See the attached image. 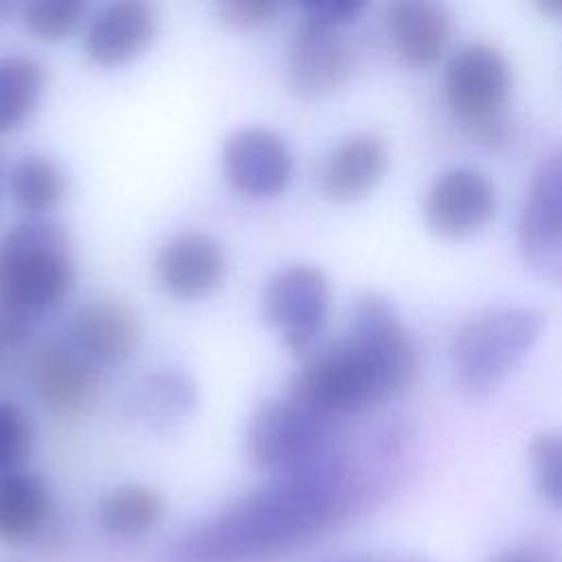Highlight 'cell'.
Instances as JSON below:
<instances>
[{"label":"cell","instance_id":"cell-1","mask_svg":"<svg viewBox=\"0 0 562 562\" xmlns=\"http://www.w3.org/2000/svg\"><path fill=\"white\" fill-rule=\"evenodd\" d=\"M364 496L351 461L331 452L279 474L209 522L184 533L169 562H266L314 540L349 516Z\"/></svg>","mask_w":562,"mask_h":562},{"label":"cell","instance_id":"cell-2","mask_svg":"<svg viewBox=\"0 0 562 562\" xmlns=\"http://www.w3.org/2000/svg\"><path fill=\"white\" fill-rule=\"evenodd\" d=\"M77 279L68 231L44 215L18 222L0 239V303L35 318L53 312Z\"/></svg>","mask_w":562,"mask_h":562},{"label":"cell","instance_id":"cell-3","mask_svg":"<svg viewBox=\"0 0 562 562\" xmlns=\"http://www.w3.org/2000/svg\"><path fill=\"white\" fill-rule=\"evenodd\" d=\"M544 323L529 305H496L468 318L448 351L457 386L472 400L494 393L538 342Z\"/></svg>","mask_w":562,"mask_h":562},{"label":"cell","instance_id":"cell-4","mask_svg":"<svg viewBox=\"0 0 562 562\" xmlns=\"http://www.w3.org/2000/svg\"><path fill=\"white\" fill-rule=\"evenodd\" d=\"M336 419L283 395L257 406L246 428V450L252 463L279 476L336 452Z\"/></svg>","mask_w":562,"mask_h":562},{"label":"cell","instance_id":"cell-5","mask_svg":"<svg viewBox=\"0 0 562 562\" xmlns=\"http://www.w3.org/2000/svg\"><path fill=\"white\" fill-rule=\"evenodd\" d=\"M446 101L463 130L487 143L505 136V105L512 94V66L492 44L459 46L443 75Z\"/></svg>","mask_w":562,"mask_h":562},{"label":"cell","instance_id":"cell-6","mask_svg":"<svg viewBox=\"0 0 562 562\" xmlns=\"http://www.w3.org/2000/svg\"><path fill=\"white\" fill-rule=\"evenodd\" d=\"M369 362L393 400L417 375V349L393 303L380 294L356 299L342 334Z\"/></svg>","mask_w":562,"mask_h":562},{"label":"cell","instance_id":"cell-7","mask_svg":"<svg viewBox=\"0 0 562 562\" xmlns=\"http://www.w3.org/2000/svg\"><path fill=\"white\" fill-rule=\"evenodd\" d=\"M331 290L327 274L307 263H294L274 272L261 296L266 321L281 334L296 356H310L325 329Z\"/></svg>","mask_w":562,"mask_h":562},{"label":"cell","instance_id":"cell-8","mask_svg":"<svg viewBox=\"0 0 562 562\" xmlns=\"http://www.w3.org/2000/svg\"><path fill=\"white\" fill-rule=\"evenodd\" d=\"M518 248L540 274L562 279V145L536 167L518 215Z\"/></svg>","mask_w":562,"mask_h":562},{"label":"cell","instance_id":"cell-9","mask_svg":"<svg viewBox=\"0 0 562 562\" xmlns=\"http://www.w3.org/2000/svg\"><path fill=\"white\" fill-rule=\"evenodd\" d=\"M353 61L345 29L299 20L285 57L288 88L301 101L325 99L347 83Z\"/></svg>","mask_w":562,"mask_h":562},{"label":"cell","instance_id":"cell-10","mask_svg":"<svg viewBox=\"0 0 562 562\" xmlns=\"http://www.w3.org/2000/svg\"><path fill=\"white\" fill-rule=\"evenodd\" d=\"M143 325L136 312L114 299L79 305L64 329V342L92 369L123 367L140 347Z\"/></svg>","mask_w":562,"mask_h":562},{"label":"cell","instance_id":"cell-11","mask_svg":"<svg viewBox=\"0 0 562 562\" xmlns=\"http://www.w3.org/2000/svg\"><path fill=\"white\" fill-rule=\"evenodd\" d=\"M496 202V187L483 171L452 167L430 182L424 195V222L439 237H470L494 217Z\"/></svg>","mask_w":562,"mask_h":562},{"label":"cell","instance_id":"cell-12","mask_svg":"<svg viewBox=\"0 0 562 562\" xmlns=\"http://www.w3.org/2000/svg\"><path fill=\"white\" fill-rule=\"evenodd\" d=\"M222 171L237 193L268 200L288 189L294 158L277 132L266 127H244L226 138L222 147Z\"/></svg>","mask_w":562,"mask_h":562},{"label":"cell","instance_id":"cell-13","mask_svg":"<svg viewBox=\"0 0 562 562\" xmlns=\"http://www.w3.org/2000/svg\"><path fill=\"white\" fill-rule=\"evenodd\" d=\"M226 266V252L213 235L184 231L162 244L154 270L160 288L169 296L191 303L220 290Z\"/></svg>","mask_w":562,"mask_h":562},{"label":"cell","instance_id":"cell-14","mask_svg":"<svg viewBox=\"0 0 562 562\" xmlns=\"http://www.w3.org/2000/svg\"><path fill=\"white\" fill-rule=\"evenodd\" d=\"M31 382L40 402L59 417L88 413L99 397V371L64 340L42 345L31 360Z\"/></svg>","mask_w":562,"mask_h":562},{"label":"cell","instance_id":"cell-15","mask_svg":"<svg viewBox=\"0 0 562 562\" xmlns=\"http://www.w3.org/2000/svg\"><path fill=\"white\" fill-rule=\"evenodd\" d=\"M158 33V13L143 0H119L97 11L86 31V53L103 68H121L140 57Z\"/></svg>","mask_w":562,"mask_h":562},{"label":"cell","instance_id":"cell-16","mask_svg":"<svg viewBox=\"0 0 562 562\" xmlns=\"http://www.w3.org/2000/svg\"><path fill=\"white\" fill-rule=\"evenodd\" d=\"M389 149L373 134H353L340 140L325 158L318 173L321 193L338 204L369 195L386 176Z\"/></svg>","mask_w":562,"mask_h":562},{"label":"cell","instance_id":"cell-17","mask_svg":"<svg viewBox=\"0 0 562 562\" xmlns=\"http://www.w3.org/2000/svg\"><path fill=\"white\" fill-rule=\"evenodd\" d=\"M386 26L397 57L411 68L437 64L450 44V15L437 2L402 0L386 13Z\"/></svg>","mask_w":562,"mask_h":562},{"label":"cell","instance_id":"cell-18","mask_svg":"<svg viewBox=\"0 0 562 562\" xmlns=\"http://www.w3.org/2000/svg\"><path fill=\"white\" fill-rule=\"evenodd\" d=\"M50 512L46 483L24 470L0 474V540L20 542L42 529Z\"/></svg>","mask_w":562,"mask_h":562},{"label":"cell","instance_id":"cell-19","mask_svg":"<svg viewBox=\"0 0 562 562\" xmlns=\"http://www.w3.org/2000/svg\"><path fill=\"white\" fill-rule=\"evenodd\" d=\"M44 86L46 72L33 57H0V134L18 130L31 119Z\"/></svg>","mask_w":562,"mask_h":562},{"label":"cell","instance_id":"cell-20","mask_svg":"<svg viewBox=\"0 0 562 562\" xmlns=\"http://www.w3.org/2000/svg\"><path fill=\"white\" fill-rule=\"evenodd\" d=\"M165 512L162 496L147 485H119L99 505L101 527L116 538H140L151 531Z\"/></svg>","mask_w":562,"mask_h":562},{"label":"cell","instance_id":"cell-21","mask_svg":"<svg viewBox=\"0 0 562 562\" xmlns=\"http://www.w3.org/2000/svg\"><path fill=\"white\" fill-rule=\"evenodd\" d=\"M68 182L64 171L46 156L26 154L9 173V191L13 202L33 215H44L55 209L66 195Z\"/></svg>","mask_w":562,"mask_h":562},{"label":"cell","instance_id":"cell-22","mask_svg":"<svg viewBox=\"0 0 562 562\" xmlns=\"http://www.w3.org/2000/svg\"><path fill=\"white\" fill-rule=\"evenodd\" d=\"M195 404L193 384L171 371L147 375L136 391V411L147 419L171 422L189 413Z\"/></svg>","mask_w":562,"mask_h":562},{"label":"cell","instance_id":"cell-23","mask_svg":"<svg viewBox=\"0 0 562 562\" xmlns=\"http://www.w3.org/2000/svg\"><path fill=\"white\" fill-rule=\"evenodd\" d=\"M83 0H35L22 9L24 29L40 42H61L86 20Z\"/></svg>","mask_w":562,"mask_h":562},{"label":"cell","instance_id":"cell-24","mask_svg":"<svg viewBox=\"0 0 562 562\" xmlns=\"http://www.w3.org/2000/svg\"><path fill=\"white\" fill-rule=\"evenodd\" d=\"M529 461L538 494L562 512V430L536 435L529 443Z\"/></svg>","mask_w":562,"mask_h":562},{"label":"cell","instance_id":"cell-25","mask_svg":"<svg viewBox=\"0 0 562 562\" xmlns=\"http://www.w3.org/2000/svg\"><path fill=\"white\" fill-rule=\"evenodd\" d=\"M31 441L33 426L29 415L13 402H0V474L20 470Z\"/></svg>","mask_w":562,"mask_h":562},{"label":"cell","instance_id":"cell-26","mask_svg":"<svg viewBox=\"0 0 562 562\" xmlns=\"http://www.w3.org/2000/svg\"><path fill=\"white\" fill-rule=\"evenodd\" d=\"M283 4L272 0H224L215 4V15L233 31H259L272 24Z\"/></svg>","mask_w":562,"mask_h":562},{"label":"cell","instance_id":"cell-27","mask_svg":"<svg viewBox=\"0 0 562 562\" xmlns=\"http://www.w3.org/2000/svg\"><path fill=\"white\" fill-rule=\"evenodd\" d=\"M362 11L364 2L358 0H314L301 4V20L329 29H345L353 24Z\"/></svg>","mask_w":562,"mask_h":562},{"label":"cell","instance_id":"cell-28","mask_svg":"<svg viewBox=\"0 0 562 562\" xmlns=\"http://www.w3.org/2000/svg\"><path fill=\"white\" fill-rule=\"evenodd\" d=\"M31 329V318L9 310L0 303V353L20 345Z\"/></svg>","mask_w":562,"mask_h":562},{"label":"cell","instance_id":"cell-29","mask_svg":"<svg viewBox=\"0 0 562 562\" xmlns=\"http://www.w3.org/2000/svg\"><path fill=\"white\" fill-rule=\"evenodd\" d=\"M487 562H553V560L538 551H529V549H507V551L496 553Z\"/></svg>","mask_w":562,"mask_h":562},{"label":"cell","instance_id":"cell-30","mask_svg":"<svg viewBox=\"0 0 562 562\" xmlns=\"http://www.w3.org/2000/svg\"><path fill=\"white\" fill-rule=\"evenodd\" d=\"M542 13H549L553 18H562V0H551V2H540L538 4Z\"/></svg>","mask_w":562,"mask_h":562},{"label":"cell","instance_id":"cell-31","mask_svg":"<svg viewBox=\"0 0 562 562\" xmlns=\"http://www.w3.org/2000/svg\"><path fill=\"white\" fill-rule=\"evenodd\" d=\"M11 9H13V4H9V2H0V22L11 13Z\"/></svg>","mask_w":562,"mask_h":562}]
</instances>
